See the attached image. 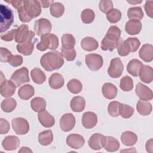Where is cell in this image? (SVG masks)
<instances>
[{
    "label": "cell",
    "instance_id": "1",
    "mask_svg": "<svg viewBox=\"0 0 153 153\" xmlns=\"http://www.w3.org/2000/svg\"><path fill=\"white\" fill-rule=\"evenodd\" d=\"M8 2L17 10L19 19L23 23L30 22L33 18L39 16L41 13V6L38 1L13 0Z\"/></svg>",
    "mask_w": 153,
    "mask_h": 153
},
{
    "label": "cell",
    "instance_id": "2",
    "mask_svg": "<svg viewBox=\"0 0 153 153\" xmlns=\"http://www.w3.org/2000/svg\"><path fill=\"white\" fill-rule=\"evenodd\" d=\"M40 63L45 71H52L60 68L64 64V60L61 53L54 51L43 54L41 57Z\"/></svg>",
    "mask_w": 153,
    "mask_h": 153
},
{
    "label": "cell",
    "instance_id": "3",
    "mask_svg": "<svg viewBox=\"0 0 153 153\" xmlns=\"http://www.w3.org/2000/svg\"><path fill=\"white\" fill-rule=\"evenodd\" d=\"M121 30L116 26H111L101 42V48L103 51H112L115 48L120 38Z\"/></svg>",
    "mask_w": 153,
    "mask_h": 153
},
{
    "label": "cell",
    "instance_id": "4",
    "mask_svg": "<svg viewBox=\"0 0 153 153\" xmlns=\"http://www.w3.org/2000/svg\"><path fill=\"white\" fill-rule=\"evenodd\" d=\"M14 22L12 10L6 5H0V32L3 33L7 30Z\"/></svg>",
    "mask_w": 153,
    "mask_h": 153
},
{
    "label": "cell",
    "instance_id": "5",
    "mask_svg": "<svg viewBox=\"0 0 153 153\" xmlns=\"http://www.w3.org/2000/svg\"><path fill=\"white\" fill-rule=\"evenodd\" d=\"M59 47V39L57 36L52 33H48L41 36V41L36 44V48L41 51L47 49L56 50Z\"/></svg>",
    "mask_w": 153,
    "mask_h": 153
},
{
    "label": "cell",
    "instance_id": "6",
    "mask_svg": "<svg viewBox=\"0 0 153 153\" xmlns=\"http://www.w3.org/2000/svg\"><path fill=\"white\" fill-rule=\"evenodd\" d=\"M10 80L16 85V87L20 86L24 83L30 81L29 71L27 68L22 67L16 70L11 75Z\"/></svg>",
    "mask_w": 153,
    "mask_h": 153
},
{
    "label": "cell",
    "instance_id": "7",
    "mask_svg": "<svg viewBox=\"0 0 153 153\" xmlns=\"http://www.w3.org/2000/svg\"><path fill=\"white\" fill-rule=\"evenodd\" d=\"M34 37L35 33L30 30L28 38L23 42L19 43L17 45V51L25 56L30 55L34 49V41L33 42Z\"/></svg>",
    "mask_w": 153,
    "mask_h": 153
},
{
    "label": "cell",
    "instance_id": "8",
    "mask_svg": "<svg viewBox=\"0 0 153 153\" xmlns=\"http://www.w3.org/2000/svg\"><path fill=\"white\" fill-rule=\"evenodd\" d=\"M85 61L87 67L93 71L100 69L102 67L103 63L102 57L99 54L94 53L87 54L85 56Z\"/></svg>",
    "mask_w": 153,
    "mask_h": 153
},
{
    "label": "cell",
    "instance_id": "9",
    "mask_svg": "<svg viewBox=\"0 0 153 153\" xmlns=\"http://www.w3.org/2000/svg\"><path fill=\"white\" fill-rule=\"evenodd\" d=\"M1 94L4 97H10L14 94L16 86L11 80H7L5 79L2 72H1Z\"/></svg>",
    "mask_w": 153,
    "mask_h": 153
},
{
    "label": "cell",
    "instance_id": "10",
    "mask_svg": "<svg viewBox=\"0 0 153 153\" xmlns=\"http://www.w3.org/2000/svg\"><path fill=\"white\" fill-rule=\"evenodd\" d=\"M11 124L14 131L19 135L26 134L29 130V124L27 121L23 118L17 117L12 120Z\"/></svg>",
    "mask_w": 153,
    "mask_h": 153
},
{
    "label": "cell",
    "instance_id": "11",
    "mask_svg": "<svg viewBox=\"0 0 153 153\" xmlns=\"http://www.w3.org/2000/svg\"><path fill=\"white\" fill-rule=\"evenodd\" d=\"M51 23L50 20L47 19L41 18L36 20L35 22V33L39 36H42L49 33L51 30Z\"/></svg>",
    "mask_w": 153,
    "mask_h": 153
},
{
    "label": "cell",
    "instance_id": "12",
    "mask_svg": "<svg viewBox=\"0 0 153 153\" xmlns=\"http://www.w3.org/2000/svg\"><path fill=\"white\" fill-rule=\"evenodd\" d=\"M124 69L123 64L120 58H114L111 60L110 66L108 69V75L113 78L120 77Z\"/></svg>",
    "mask_w": 153,
    "mask_h": 153
},
{
    "label": "cell",
    "instance_id": "13",
    "mask_svg": "<svg viewBox=\"0 0 153 153\" xmlns=\"http://www.w3.org/2000/svg\"><path fill=\"white\" fill-rule=\"evenodd\" d=\"M75 125V118L71 113L65 114L60 120V126L63 131H69L73 129Z\"/></svg>",
    "mask_w": 153,
    "mask_h": 153
},
{
    "label": "cell",
    "instance_id": "14",
    "mask_svg": "<svg viewBox=\"0 0 153 153\" xmlns=\"http://www.w3.org/2000/svg\"><path fill=\"white\" fill-rule=\"evenodd\" d=\"M136 93L139 98L142 100L148 101L152 100L153 98L152 90L141 82L137 84L136 86Z\"/></svg>",
    "mask_w": 153,
    "mask_h": 153
},
{
    "label": "cell",
    "instance_id": "15",
    "mask_svg": "<svg viewBox=\"0 0 153 153\" xmlns=\"http://www.w3.org/2000/svg\"><path fill=\"white\" fill-rule=\"evenodd\" d=\"M67 145L73 149H79L84 145L85 140L83 136L78 134H70L66 140Z\"/></svg>",
    "mask_w": 153,
    "mask_h": 153
},
{
    "label": "cell",
    "instance_id": "16",
    "mask_svg": "<svg viewBox=\"0 0 153 153\" xmlns=\"http://www.w3.org/2000/svg\"><path fill=\"white\" fill-rule=\"evenodd\" d=\"M97 123V115L90 111L85 112L83 114L82 117V124L87 129L92 128L96 126Z\"/></svg>",
    "mask_w": 153,
    "mask_h": 153
},
{
    "label": "cell",
    "instance_id": "17",
    "mask_svg": "<svg viewBox=\"0 0 153 153\" xmlns=\"http://www.w3.org/2000/svg\"><path fill=\"white\" fill-rule=\"evenodd\" d=\"M140 58L145 62H151L153 60V46L149 44L142 45L139 51Z\"/></svg>",
    "mask_w": 153,
    "mask_h": 153
},
{
    "label": "cell",
    "instance_id": "18",
    "mask_svg": "<svg viewBox=\"0 0 153 153\" xmlns=\"http://www.w3.org/2000/svg\"><path fill=\"white\" fill-rule=\"evenodd\" d=\"M38 118L41 125L45 127H51L55 124V119L54 117L46 110L39 112L38 115Z\"/></svg>",
    "mask_w": 153,
    "mask_h": 153
},
{
    "label": "cell",
    "instance_id": "19",
    "mask_svg": "<svg viewBox=\"0 0 153 153\" xmlns=\"http://www.w3.org/2000/svg\"><path fill=\"white\" fill-rule=\"evenodd\" d=\"M2 145L5 150H15L20 145V140L16 136H8L2 140Z\"/></svg>",
    "mask_w": 153,
    "mask_h": 153
},
{
    "label": "cell",
    "instance_id": "20",
    "mask_svg": "<svg viewBox=\"0 0 153 153\" xmlns=\"http://www.w3.org/2000/svg\"><path fill=\"white\" fill-rule=\"evenodd\" d=\"M30 31L26 25H22L18 28L16 29L14 40L16 42L22 43L25 41L29 36Z\"/></svg>",
    "mask_w": 153,
    "mask_h": 153
},
{
    "label": "cell",
    "instance_id": "21",
    "mask_svg": "<svg viewBox=\"0 0 153 153\" xmlns=\"http://www.w3.org/2000/svg\"><path fill=\"white\" fill-rule=\"evenodd\" d=\"M118 140L112 136H104L103 147L108 152H115L120 148Z\"/></svg>",
    "mask_w": 153,
    "mask_h": 153
},
{
    "label": "cell",
    "instance_id": "22",
    "mask_svg": "<svg viewBox=\"0 0 153 153\" xmlns=\"http://www.w3.org/2000/svg\"><path fill=\"white\" fill-rule=\"evenodd\" d=\"M104 136L100 133H94L89 138L88 141L89 147L93 150H99L103 148Z\"/></svg>",
    "mask_w": 153,
    "mask_h": 153
},
{
    "label": "cell",
    "instance_id": "23",
    "mask_svg": "<svg viewBox=\"0 0 153 153\" xmlns=\"http://www.w3.org/2000/svg\"><path fill=\"white\" fill-rule=\"evenodd\" d=\"M142 29V23L139 20H129L126 24L125 30L131 35L138 34Z\"/></svg>",
    "mask_w": 153,
    "mask_h": 153
},
{
    "label": "cell",
    "instance_id": "24",
    "mask_svg": "<svg viewBox=\"0 0 153 153\" xmlns=\"http://www.w3.org/2000/svg\"><path fill=\"white\" fill-rule=\"evenodd\" d=\"M140 79L145 83H151L153 79V69L150 66L143 65L141 67L139 74Z\"/></svg>",
    "mask_w": 153,
    "mask_h": 153
},
{
    "label": "cell",
    "instance_id": "25",
    "mask_svg": "<svg viewBox=\"0 0 153 153\" xmlns=\"http://www.w3.org/2000/svg\"><path fill=\"white\" fill-rule=\"evenodd\" d=\"M117 88L112 83L106 82L102 88V92L103 96L108 99H114L117 94Z\"/></svg>",
    "mask_w": 153,
    "mask_h": 153
},
{
    "label": "cell",
    "instance_id": "26",
    "mask_svg": "<svg viewBox=\"0 0 153 153\" xmlns=\"http://www.w3.org/2000/svg\"><path fill=\"white\" fill-rule=\"evenodd\" d=\"M64 78L63 76L59 73L53 74L49 78L48 83L50 87L53 89H59L64 85Z\"/></svg>",
    "mask_w": 153,
    "mask_h": 153
},
{
    "label": "cell",
    "instance_id": "27",
    "mask_svg": "<svg viewBox=\"0 0 153 153\" xmlns=\"http://www.w3.org/2000/svg\"><path fill=\"white\" fill-rule=\"evenodd\" d=\"M71 109L75 112H82L85 106V101L81 96H75L72 99L70 102Z\"/></svg>",
    "mask_w": 153,
    "mask_h": 153
},
{
    "label": "cell",
    "instance_id": "28",
    "mask_svg": "<svg viewBox=\"0 0 153 153\" xmlns=\"http://www.w3.org/2000/svg\"><path fill=\"white\" fill-rule=\"evenodd\" d=\"M81 45L83 50L87 51H92L96 50L99 47L98 42L93 37H85L81 42Z\"/></svg>",
    "mask_w": 153,
    "mask_h": 153
},
{
    "label": "cell",
    "instance_id": "29",
    "mask_svg": "<svg viewBox=\"0 0 153 153\" xmlns=\"http://www.w3.org/2000/svg\"><path fill=\"white\" fill-rule=\"evenodd\" d=\"M35 94V90L30 84H26L22 86L18 90V96L20 99L26 100L32 97Z\"/></svg>",
    "mask_w": 153,
    "mask_h": 153
},
{
    "label": "cell",
    "instance_id": "30",
    "mask_svg": "<svg viewBox=\"0 0 153 153\" xmlns=\"http://www.w3.org/2000/svg\"><path fill=\"white\" fill-rule=\"evenodd\" d=\"M121 140L124 145L130 146L134 145L137 142V136L134 133L131 131H126L122 133Z\"/></svg>",
    "mask_w": 153,
    "mask_h": 153
},
{
    "label": "cell",
    "instance_id": "31",
    "mask_svg": "<svg viewBox=\"0 0 153 153\" xmlns=\"http://www.w3.org/2000/svg\"><path fill=\"white\" fill-rule=\"evenodd\" d=\"M143 66L142 63L137 59L131 60L127 65V71L128 73L133 76H137L141 67Z\"/></svg>",
    "mask_w": 153,
    "mask_h": 153
},
{
    "label": "cell",
    "instance_id": "32",
    "mask_svg": "<svg viewBox=\"0 0 153 153\" xmlns=\"http://www.w3.org/2000/svg\"><path fill=\"white\" fill-rule=\"evenodd\" d=\"M117 48L118 54L121 56H126L131 52L130 45L127 39L124 41L123 39L120 38L117 45Z\"/></svg>",
    "mask_w": 153,
    "mask_h": 153
},
{
    "label": "cell",
    "instance_id": "33",
    "mask_svg": "<svg viewBox=\"0 0 153 153\" xmlns=\"http://www.w3.org/2000/svg\"><path fill=\"white\" fill-rule=\"evenodd\" d=\"M136 109L139 114L142 115H148L152 112V105L148 101L140 100L136 105Z\"/></svg>",
    "mask_w": 153,
    "mask_h": 153
},
{
    "label": "cell",
    "instance_id": "34",
    "mask_svg": "<svg viewBox=\"0 0 153 153\" xmlns=\"http://www.w3.org/2000/svg\"><path fill=\"white\" fill-rule=\"evenodd\" d=\"M30 106L34 111L39 113L45 110L46 102L45 99L42 97H36L32 99L30 102Z\"/></svg>",
    "mask_w": 153,
    "mask_h": 153
},
{
    "label": "cell",
    "instance_id": "35",
    "mask_svg": "<svg viewBox=\"0 0 153 153\" xmlns=\"http://www.w3.org/2000/svg\"><path fill=\"white\" fill-rule=\"evenodd\" d=\"M30 76L33 82L38 84L44 83L46 80V76L42 71L38 68H33L30 71Z\"/></svg>",
    "mask_w": 153,
    "mask_h": 153
},
{
    "label": "cell",
    "instance_id": "36",
    "mask_svg": "<svg viewBox=\"0 0 153 153\" xmlns=\"http://www.w3.org/2000/svg\"><path fill=\"white\" fill-rule=\"evenodd\" d=\"M53 140V134L50 130H45L41 132L38 135V142L43 146L50 145Z\"/></svg>",
    "mask_w": 153,
    "mask_h": 153
},
{
    "label": "cell",
    "instance_id": "37",
    "mask_svg": "<svg viewBox=\"0 0 153 153\" xmlns=\"http://www.w3.org/2000/svg\"><path fill=\"white\" fill-rule=\"evenodd\" d=\"M127 16L130 20L140 21L143 17V13L142 8L139 7H131L127 11Z\"/></svg>",
    "mask_w": 153,
    "mask_h": 153
},
{
    "label": "cell",
    "instance_id": "38",
    "mask_svg": "<svg viewBox=\"0 0 153 153\" xmlns=\"http://www.w3.org/2000/svg\"><path fill=\"white\" fill-rule=\"evenodd\" d=\"M62 48L65 49H72L75 45V39L74 36L69 33H65L62 36Z\"/></svg>",
    "mask_w": 153,
    "mask_h": 153
},
{
    "label": "cell",
    "instance_id": "39",
    "mask_svg": "<svg viewBox=\"0 0 153 153\" xmlns=\"http://www.w3.org/2000/svg\"><path fill=\"white\" fill-rule=\"evenodd\" d=\"M17 102L16 100L13 98L9 97L8 99H4L1 105V109L5 112H13L14 109L16 108Z\"/></svg>",
    "mask_w": 153,
    "mask_h": 153
},
{
    "label": "cell",
    "instance_id": "40",
    "mask_svg": "<svg viewBox=\"0 0 153 153\" xmlns=\"http://www.w3.org/2000/svg\"><path fill=\"white\" fill-rule=\"evenodd\" d=\"M67 88L71 93L73 94H78L81 91L82 89V84L78 79H72L68 82Z\"/></svg>",
    "mask_w": 153,
    "mask_h": 153
},
{
    "label": "cell",
    "instance_id": "41",
    "mask_svg": "<svg viewBox=\"0 0 153 153\" xmlns=\"http://www.w3.org/2000/svg\"><path fill=\"white\" fill-rule=\"evenodd\" d=\"M50 13L52 16L58 18L61 17L65 11L64 5L60 2H54L51 6L50 9Z\"/></svg>",
    "mask_w": 153,
    "mask_h": 153
},
{
    "label": "cell",
    "instance_id": "42",
    "mask_svg": "<svg viewBox=\"0 0 153 153\" xmlns=\"http://www.w3.org/2000/svg\"><path fill=\"white\" fill-rule=\"evenodd\" d=\"M120 87L124 91H131L133 88V81L131 78L128 76L123 77L120 81Z\"/></svg>",
    "mask_w": 153,
    "mask_h": 153
},
{
    "label": "cell",
    "instance_id": "43",
    "mask_svg": "<svg viewBox=\"0 0 153 153\" xmlns=\"http://www.w3.org/2000/svg\"><path fill=\"white\" fill-rule=\"evenodd\" d=\"M106 18L111 23H116L121 18V13L117 8H112L106 13Z\"/></svg>",
    "mask_w": 153,
    "mask_h": 153
},
{
    "label": "cell",
    "instance_id": "44",
    "mask_svg": "<svg viewBox=\"0 0 153 153\" xmlns=\"http://www.w3.org/2000/svg\"><path fill=\"white\" fill-rule=\"evenodd\" d=\"M81 17L83 23L89 24L93 22L95 17V14L91 9H85L82 11Z\"/></svg>",
    "mask_w": 153,
    "mask_h": 153
},
{
    "label": "cell",
    "instance_id": "45",
    "mask_svg": "<svg viewBox=\"0 0 153 153\" xmlns=\"http://www.w3.org/2000/svg\"><path fill=\"white\" fill-rule=\"evenodd\" d=\"M121 103L117 101H112L108 105V111L109 114L114 117H116L120 115V111Z\"/></svg>",
    "mask_w": 153,
    "mask_h": 153
},
{
    "label": "cell",
    "instance_id": "46",
    "mask_svg": "<svg viewBox=\"0 0 153 153\" xmlns=\"http://www.w3.org/2000/svg\"><path fill=\"white\" fill-rule=\"evenodd\" d=\"M134 112V109L131 106L127 105L126 104L121 103L120 115L123 118H130Z\"/></svg>",
    "mask_w": 153,
    "mask_h": 153
},
{
    "label": "cell",
    "instance_id": "47",
    "mask_svg": "<svg viewBox=\"0 0 153 153\" xmlns=\"http://www.w3.org/2000/svg\"><path fill=\"white\" fill-rule=\"evenodd\" d=\"M61 54L68 61H73L75 60L76 55V51L74 48L65 49L62 47L61 48Z\"/></svg>",
    "mask_w": 153,
    "mask_h": 153
},
{
    "label": "cell",
    "instance_id": "48",
    "mask_svg": "<svg viewBox=\"0 0 153 153\" xmlns=\"http://www.w3.org/2000/svg\"><path fill=\"white\" fill-rule=\"evenodd\" d=\"M0 60L2 63L9 62L11 57H13V54L10 51H9L6 48L1 47L0 48Z\"/></svg>",
    "mask_w": 153,
    "mask_h": 153
},
{
    "label": "cell",
    "instance_id": "49",
    "mask_svg": "<svg viewBox=\"0 0 153 153\" xmlns=\"http://www.w3.org/2000/svg\"><path fill=\"white\" fill-rule=\"evenodd\" d=\"M99 9L104 13H107L113 8V3L111 1L102 0L99 2Z\"/></svg>",
    "mask_w": 153,
    "mask_h": 153
},
{
    "label": "cell",
    "instance_id": "50",
    "mask_svg": "<svg viewBox=\"0 0 153 153\" xmlns=\"http://www.w3.org/2000/svg\"><path fill=\"white\" fill-rule=\"evenodd\" d=\"M127 40L130 45L131 52L136 51L140 45V41L137 38H128Z\"/></svg>",
    "mask_w": 153,
    "mask_h": 153
},
{
    "label": "cell",
    "instance_id": "51",
    "mask_svg": "<svg viewBox=\"0 0 153 153\" xmlns=\"http://www.w3.org/2000/svg\"><path fill=\"white\" fill-rule=\"evenodd\" d=\"M9 64L13 67H17L20 66L23 63V57L20 55H15L13 56Z\"/></svg>",
    "mask_w": 153,
    "mask_h": 153
},
{
    "label": "cell",
    "instance_id": "52",
    "mask_svg": "<svg viewBox=\"0 0 153 153\" xmlns=\"http://www.w3.org/2000/svg\"><path fill=\"white\" fill-rule=\"evenodd\" d=\"M10 124L4 118L0 119V133L1 134H6L10 130Z\"/></svg>",
    "mask_w": 153,
    "mask_h": 153
},
{
    "label": "cell",
    "instance_id": "53",
    "mask_svg": "<svg viewBox=\"0 0 153 153\" xmlns=\"http://www.w3.org/2000/svg\"><path fill=\"white\" fill-rule=\"evenodd\" d=\"M16 29H11L10 31L5 33V34H2L1 35V38L2 40L5 41H11L14 39Z\"/></svg>",
    "mask_w": 153,
    "mask_h": 153
},
{
    "label": "cell",
    "instance_id": "54",
    "mask_svg": "<svg viewBox=\"0 0 153 153\" xmlns=\"http://www.w3.org/2000/svg\"><path fill=\"white\" fill-rule=\"evenodd\" d=\"M145 10L148 16L153 17V1H146L145 4Z\"/></svg>",
    "mask_w": 153,
    "mask_h": 153
},
{
    "label": "cell",
    "instance_id": "55",
    "mask_svg": "<svg viewBox=\"0 0 153 153\" xmlns=\"http://www.w3.org/2000/svg\"><path fill=\"white\" fill-rule=\"evenodd\" d=\"M38 1L39 2L41 7L44 8L49 7L54 3L53 0H46V1L41 0V1Z\"/></svg>",
    "mask_w": 153,
    "mask_h": 153
},
{
    "label": "cell",
    "instance_id": "56",
    "mask_svg": "<svg viewBox=\"0 0 153 153\" xmlns=\"http://www.w3.org/2000/svg\"><path fill=\"white\" fill-rule=\"evenodd\" d=\"M146 150L148 152L152 153L153 152V141L152 139H150L146 143Z\"/></svg>",
    "mask_w": 153,
    "mask_h": 153
},
{
    "label": "cell",
    "instance_id": "57",
    "mask_svg": "<svg viewBox=\"0 0 153 153\" xmlns=\"http://www.w3.org/2000/svg\"><path fill=\"white\" fill-rule=\"evenodd\" d=\"M19 152H32V151L29 149V148L24 146L22 147L20 150H19Z\"/></svg>",
    "mask_w": 153,
    "mask_h": 153
},
{
    "label": "cell",
    "instance_id": "58",
    "mask_svg": "<svg viewBox=\"0 0 153 153\" xmlns=\"http://www.w3.org/2000/svg\"><path fill=\"white\" fill-rule=\"evenodd\" d=\"M127 2H128L129 4H131L132 5H134V4H139V3H141L142 2V1H127Z\"/></svg>",
    "mask_w": 153,
    "mask_h": 153
}]
</instances>
